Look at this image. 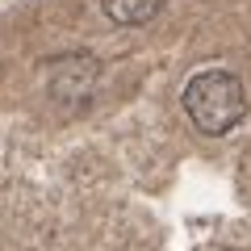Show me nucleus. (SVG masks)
I'll return each mask as SVG.
<instances>
[{
  "mask_svg": "<svg viewBox=\"0 0 251 251\" xmlns=\"http://www.w3.org/2000/svg\"><path fill=\"white\" fill-rule=\"evenodd\" d=\"M46 75H50V97L59 100V105L80 109V105H88L92 88H97L100 63L92 59V54H63V59H50Z\"/></svg>",
  "mask_w": 251,
  "mask_h": 251,
  "instance_id": "nucleus-2",
  "label": "nucleus"
},
{
  "mask_svg": "<svg viewBox=\"0 0 251 251\" xmlns=\"http://www.w3.org/2000/svg\"><path fill=\"white\" fill-rule=\"evenodd\" d=\"M163 4H168V0H100L105 17L117 21V25H147Z\"/></svg>",
  "mask_w": 251,
  "mask_h": 251,
  "instance_id": "nucleus-3",
  "label": "nucleus"
},
{
  "mask_svg": "<svg viewBox=\"0 0 251 251\" xmlns=\"http://www.w3.org/2000/svg\"><path fill=\"white\" fill-rule=\"evenodd\" d=\"M184 113L188 122L197 126L201 134L218 138L230 134L234 126L247 113V92H243V80L226 67H209V72H197L184 84Z\"/></svg>",
  "mask_w": 251,
  "mask_h": 251,
  "instance_id": "nucleus-1",
  "label": "nucleus"
}]
</instances>
